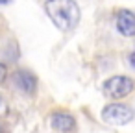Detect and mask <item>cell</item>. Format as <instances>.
Masks as SVG:
<instances>
[{"label": "cell", "mask_w": 135, "mask_h": 133, "mask_svg": "<svg viewBox=\"0 0 135 133\" xmlns=\"http://www.w3.org/2000/svg\"><path fill=\"white\" fill-rule=\"evenodd\" d=\"M6 74H8V70H6V65H4V63H0V83H2V81L6 80Z\"/></svg>", "instance_id": "52a82bcc"}, {"label": "cell", "mask_w": 135, "mask_h": 133, "mask_svg": "<svg viewBox=\"0 0 135 133\" xmlns=\"http://www.w3.org/2000/svg\"><path fill=\"white\" fill-rule=\"evenodd\" d=\"M9 2V0H0V4H8Z\"/></svg>", "instance_id": "9c48e42d"}, {"label": "cell", "mask_w": 135, "mask_h": 133, "mask_svg": "<svg viewBox=\"0 0 135 133\" xmlns=\"http://www.w3.org/2000/svg\"><path fill=\"white\" fill-rule=\"evenodd\" d=\"M102 118L107 122V124H113V126H124L128 122H131L133 118V111L124 105V104H109L102 109Z\"/></svg>", "instance_id": "7a4b0ae2"}, {"label": "cell", "mask_w": 135, "mask_h": 133, "mask_svg": "<svg viewBox=\"0 0 135 133\" xmlns=\"http://www.w3.org/2000/svg\"><path fill=\"white\" fill-rule=\"evenodd\" d=\"M129 63H131V67H135V52L129 54Z\"/></svg>", "instance_id": "ba28073f"}, {"label": "cell", "mask_w": 135, "mask_h": 133, "mask_svg": "<svg viewBox=\"0 0 135 133\" xmlns=\"http://www.w3.org/2000/svg\"><path fill=\"white\" fill-rule=\"evenodd\" d=\"M52 127L59 133H70L76 129V120L70 113H65V111H57L52 115Z\"/></svg>", "instance_id": "277c9868"}, {"label": "cell", "mask_w": 135, "mask_h": 133, "mask_svg": "<svg viewBox=\"0 0 135 133\" xmlns=\"http://www.w3.org/2000/svg\"><path fill=\"white\" fill-rule=\"evenodd\" d=\"M117 30L124 37H133L135 35V15L129 9H122L117 15Z\"/></svg>", "instance_id": "5b68a950"}, {"label": "cell", "mask_w": 135, "mask_h": 133, "mask_svg": "<svg viewBox=\"0 0 135 133\" xmlns=\"http://www.w3.org/2000/svg\"><path fill=\"white\" fill-rule=\"evenodd\" d=\"M45 9L50 21L63 32L72 30L80 21V6L74 0H46Z\"/></svg>", "instance_id": "6da1fadb"}, {"label": "cell", "mask_w": 135, "mask_h": 133, "mask_svg": "<svg viewBox=\"0 0 135 133\" xmlns=\"http://www.w3.org/2000/svg\"><path fill=\"white\" fill-rule=\"evenodd\" d=\"M133 87H135V83L128 76H113L104 83V91L111 98H124L133 91Z\"/></svg>", "instance_id": "3957f363"}, {"label": "cell", "mask_w": 135, "mask_h": 133, "mask_svg": "<svg viewBox=\"0 0 135 133\" xmlns=\"http://www.w3.org/2000/svg\"><path fill=\"white\" fill-rule=\"evenodd\" d=\"M13 80H15V85H17L22 92H26V94H33V92H35L37 80H35L33 74H30V72H26V70H19V72H15Z\"/></svg>", "instance_id": "8992f818"}]
</instances>
